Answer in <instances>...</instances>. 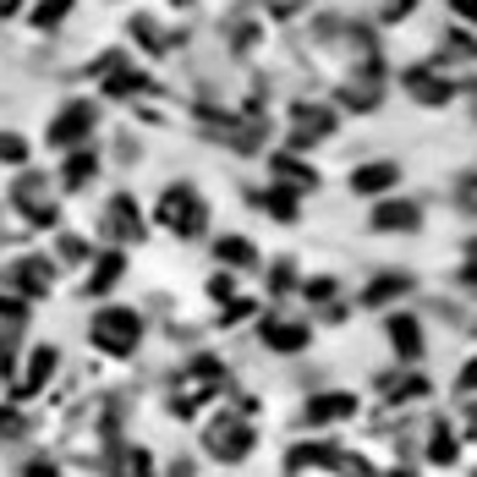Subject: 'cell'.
Listing matches in <instances>:
<instances>
[{
    "label": "cell",
    "mask_w": 477,
    "mask_h": 477,
    "mask_svg": "<svg viewBox=\"0 0 477 477\" xmlns=\"http://www.w3.org/2000/svg\"><path fill=\"white\" fill-rule=\"evenodd\" d=\"M88 340L99 346L105 357H132L138 340H143V318H138V307H121V302L99 307V313L88 318Z\"/></svg>",
    "instance_id": "obj_1"
},
{
    "label": "cell",
    "mask_w": 477,
    "mask_h": 477,
    "mask_svg": "<svg viewBox=\"0 0 477 477\" xmlns=\"http://www.w3.org/2000/svg\"><path fill=\"white\" fill-rule=\"evenodd\" d=\"M154 214H159V226H165V231H176L181 242L203 236V226H209V203L198 198V187H193V181H176V187H165V193H159V203H154Z\"/></svg>",
    "instance_id": "obj_2"
},
{
    "label": "cell",
    "mask_w": 477,
    "mask_h": 477,
    "mask_svg": "<svg viewBox=\"0 0 477 477\" xmlns=\"http://www.w3.org/2000/svg\"><path fill=\"white\" fill-rule=\"evenodd\" d=\"M93 132H99V105H93V99H67L55 110V121L44 126V143L72 154V148H88Z\"/></svg>",
    "instance_id": "obj_3"
},
{
    "label": "cell",
    "mask_w": 477,
    "mask_h": 477,
    "mask_svg": "<svg viewBox=\"0 0 477 477\" xmlns=\"http://www.w3.org/2000/svg\"><path fill=\"white\" fill-rule=\"evenodd\" d=\"M252 444H258V439H252V428L236 423V417H219V423H209V433H203V450H209L214 461H226V466L247 461Z\"/></svg>",
    "instance_id": "obj_4"
},
{
    "label": "cell",
    "mask_w": 477,
    "mask_h": 477,
    "mask_svg": "<svg viewBox=\"0 0 477 477\" xmlns=\"http://www.w3.org/2000/svg\"><path fill=\"white\" fill-rule=\"evenodd\" d=\"M0 285H12L17 297L39 302V297H50V285H55V269H50L44 258H12L6 269H0Z\"/></svg>",
    "instance_id": "obj_5"
},
{
    "label": "cell",
    "mask_w": 477,
    "mask_h": 477,
    "mask_svg": "<svg viewBox=\"0 0 477 477\" xmlns=\"http://www.w3.org/2000/svg\"><path fill=\"white\" fill-rule=\"evenodd\" d=\"M105 236H115L121 247H126V242H143V209H138L132 193H115V198L105 203Z\"/></svg>",
    "instance_id": "obj_6"
},
{
    "label": "cell",
    "mask_w": 477,
    "mask_h": 477,
    "mask_svg": "<svg viewBox=\"0 0 477 477\" xmlns=\"http://www.w3.org/2000/svg\"><path fill=\"white\" fill-rule=\"evenodd\" d=\"M258 340L269 346V352H285V357H291V352H307V346H313V330H307V324H297V318L269 313L264 324H258Z\"/></svg>",
    "instance_id": "obj_7"
},
{
    "label": "cell",
    "mask_w": 477,
    "mask_h": 477,
    "mask_svg": "<svg viewBox=\"0 0 477 477\" xmlns=\"http://www.w3.org/2000/svg\"><path fill=\"white\" fill-rule=\"evenodd\" d=\"M55 368H60V352H55V346H34V352H28V373L17 378L12 401H34V395H44V385L55 378Z\"/></svg>",
    "instance_id": "obj_8"
},
{
    "label": "cell",
    "mask_w": 477,
    "mask_h": 477,
    "mask_svg": "<svg viewBox=\"0 0 477 477\" xmlns=\"http://www.w3.org/2000/svg\"><path fill=\"white\" fill-rule=\"evenodd\" d=\"M395 181H401V165H395V159H368V165L352 171V193L378 198V193H395Z\"/></svg>",
    "instance_id": "obj_9"
},
{
    "label": "cell",
    "mask_w": 477,
    "mask_h": 477,
    "mask_svg": "<svg viewBox=\"0 0 477 477\" xmlns=\"http://www.w3.org/2000/svg\"><path fill=\"white\" fill-rule=\"evenodd\" d=\"M121 274H126V258H121V247H110V252H99L93 258V269H88V280H83V297H110L115 285H121Z\"/></svg>",
    "instance_id": "obj_10"
},
{
    "label": "cell",
    "mask_w": 477,
    "mask_h": 477,
    "mask_svg": "<svg viewBox=\"0 0 477 477\" xmlns=\"http://www.w3.org/2000/svg\"><path fill=\"white\" fill-rule=\"evenodd\" d=\"M352 411H357V395L330 390V395H313V401H307L302 423H307V428H330V423H340V417H352Z\"/></svg>",
    "instance_id": "obj_11"
},
{
    "label": "cell",
    "mask_w": 477,
    "mask_h": 477,
    "mask_svg": "<svg viewBox=\"0 0 477 477\" xmlns=\"http://www.w3.org/2000/svg\"><path fill=\"white\" fill-rule=\"evenodd\" d=\"M406 93H411L417 105H450V99H456V88L444 83V72H433V67H411V72H406Z\"/></svg>",
    "instance_id": "obj_12"
},
{
    "label": "cell",
    "mask_w": 477,
    "mask_h": 477,
    "mask_svg": "<svg viewBox=\"0 0 477 477\" xmlns=\"http://www.w3.org/2000/svg\"><path fill=\"white\" fill-rule=\"evenodd\" d=\"M390 352L401 357V362H417L423 357V324L411 313H395L390 318Z\"/></svg>",
    "instance_id": "obj_13"
},
{
    "label": "cell",
    "mask_w": 477,
    "mask_h": 477,
    "mask_svg": "<svg viewBox=\"0 0 477 477\" xmlns=\"http://www.w3.org/2000/svg\"><path fill=\"white\" fill-rule=\"evenodd\" d=\"M44 187H50L44 171H17V181H12V209H22L28 219H34V214L50 203V198H44Z\"/></svg>",
    "instance_id": "obj_14"
},
{
    "label": "cell",
    "mask_w": 477,
    "mask_h": 477,
    "mask_svg": "<svg viewBox=\"0 0 477 477\" xmlns=\"http://www.w3.org/2000/svg\"><path fill=\"white\" fill-rule=\"evenodd\" d=\"M291 126H297V143H318V138L335 132V110H324V105H297V110H291Z\"/></svg>",
    "instance_id": "obj_15"
},
{
    "label": "cell",
    "mask_w": 477,
    "mask_h": 477,
    "mask_svg": "<svg viewBox=\"0 0 477 477\" xmlns=\"http://www.w3.org/2000/svg\"><path fill=\"white\" fill-rule=\"evenodd\" d=\"M93 176H99V154H93V148H72L67 165H60V187H67V193H83Z\"/></svg>",
    "instance_id": "obj_16"
},
{
    "label": "cell",
    "mask_w": 477,
    "mask_h": 477,
    "mask_svg": "<svg viewBox=\"0 0 477 477\" xmlns=\"http://www.w3.org/2000/svg\"><path fill=\"white\" fill-rule=\"evenodd\" d=\"M423 209L417 203H378L373 209V231H417Z\"/></svg>",
    "instance_id": "obj_17"
},
{
    "label": "cell",
    "mask_w": 477,
    "mask_h": 477,
    "mask_svg": "<svg viewBox=\"0 0 477 477\" xmlns=\"http://www.w3.org/2000/svg\"><path fill=\"white\" fill-rule=\"evenodd\" d=\"M214 258L231 264V269H252V264H258V247H252L247 236H219L214 242Z\"/></svg>",
    "instance_id": "obj_18"
},
{
    "label": "cell",
    "mask_w": 477,
    "mask_h": 477,
    "mask_svg": "<svg viewBox=\"0 0 477 477\" xmlns=\"http://www.w3.org/2000/svg\"><path fill=\"white\" fill-rule=\"evenodd\" d=\"M406 291H411V274H378L368 291H362V307H385V302H395Z\"/></svg>",
    "instance_id": "obj_19"
},
{
    "label": "cell",
    "mask_w": 477,
    "mask_h": 477,
    "mask_svg": "<svg viewBox=\"0 0 477 477\" xmlns=\"http://www.w3.org/2000/svg\"><path fill=\"white\" fill-rule=\"evenodd\" d=\"M72 6H77V0H39V6L28 12V22H34L39 34H50V28H60V22L72 17Z\"/></svg>",
    "instance_id": "obj_20"
},
{
    "label": "cell",
    "mask_w": 477,
    "mask_h": 477,
    "mask_svg": "<svg viewBox=\"0 0 477 477\" xmlns=\"http://www.w3.org/2000/svg\"><path fill=\"white\" fill-rule=\"evenodd\" d=\"M258 203L280 219V226H291L297 219V187H269V193H258Z\"/></svg>",
    "instance_id": "obj_21"
},
{
    "label": "cell",
    "mask_w": 477,
    "mask_h": 477,
    "mask_svg": "<svg viewBox=\"0 0 477 477\" xmlns=\"http://www.w3.org/2000/svg\"><path fill=\"white\" fill-rule=\"evenodd\" d=\"M269 165H274V176H280V181H291V187H318V176H313V165H302V159H297V154H274V159H269Z\"/></svg>",
    "instance_id": "obj_22"
},
{
    "label": "cell",
    "mask_w": 477,
    "mask_h": 477,
    "mask_svg": "<svg viewBox=\"0 0 477 477\" xmlns=\"http://www.w3.org/2000/svg\"><path fill=\"white\" fill-rule=\"evenodd\" d=\"M28 138L22 132H12V126H0V165H12V171H28Z\"/></svg>",
    "instance_id": "obj_23"
},
{
    "label": "cell",
    "mask_w": 477,
    "mask_h": 477,
    "mask_svg": "<svg viewBox=\"0 0 477 477\" xmlns=\"http://www.w3.org/2000/svg\"><path fill=\"white\" fill-rule=\"evenodd\" d=\"M472 55H477V39L466 34V28H450L444 44H439V60H472Z\"/></svg>",
    "instance_id": "obj_24"
},
{
    "label": "cell",
    "mask_w": 477,
    "mask_h": 477,
    "mask_svg": "<svg viewBox=\"0 0 477 477\" xmlns=\"http://www.w3.org/2000/svg\"><path fill=\"white\" fill-rule=\"evenodd\" d=\"M132 34H138V44H143L148 55L165 50V34H159V22H154V17H132Z\"/></svg>",
    "instance_id": "obj_25"
},
{
    "label": "cell",
    "mask_w": 477,
    "mask_h": 477,
    "mask_svg": "<svg viewBox=\"0 0 477 477\" xmlns=\"http://www.w3.org/2000/svg\"><path fill=\"white\" fill-rule=\"evenodd\" d=\"M28 433V417L17 406H0V444H12V439H22Z\"/></svg>",
    "instance_id": "obj_26"
},
{
    "label": "cell",
    "mask_w": 477,
    "mask_h": 477,
    "mask_svg": "<svg viewBox=\"0 0 477 477\" xmlns=\"http://www.w3.org/2000/svg\"><path fill=\"white\" fill-rule=\"evenodd\" d=\"M55 252H60V264H93V258H88V242H83V236H72V231L55 242Z\"/></svg>",
    "instance_id": "obj_27"
},
{
    "label": "cell",
    "mask_w": 477,
    "mask_h": 477,
    "mask_svg": "<svg viewBox=\"0 0 477 477\" xmlns=\"http://www.w3.org/2000/svg\"><path fill=\"white\" fill-rule=\"evenodd\" d=\"M0 378H6V390H17V340L0 335Z\"/></svg>",
    "instance_id": "obj_28"
},
{
    "label": "cell",
    "mask_w": 477,
    "mask_h": 477,
    "mask_svg": "<svg viewBox=\"0 0 477 477\" xmlns=\"http://www.w3.org/2000/svg\"><path fill=\"white\" fill-rule=\"evenodd\" d=\"M428 456H433V461H456V439H450V428H433Z\"/></svg>",
    "instance_id": "obj_29"
},
{
    "label": "cell",
    "mask_w": 477,
    "mask_h": 477,
    "mask_svg": "<svg viewBox=\"0 0 477 477\" xmlns=\"http://www.w3.org/2000/svg\"><path fill=\"white\" fill-rule=\"evenodd\" d=\"M22 477H60V466H55L50 456H34V461L22 466Z\"/></svg>",
    "instance_id": "obj_30"
},
{
    "label": "cell",
    "mask_w": 477,
    "mask_h": 477,
    "mask_svg": "<svg viewBox=\"0 0 477 477\" xmlns=\"http://www.w3.org/2000/svg\"><path fill=\"white\" fill-rule=\"evenodd\" d=\"M411 6H417V0H385V22H406Z\"/></svg>",
    "instance_id": "obj_31"
},
{
    "label": "cell",
    "mask_w": 477,
    "mask_h": 477,
    "mask_svg": "<svg viewBox=\"0 0 477 477\" xmlns=\"http://www.w3.org/2000/svg\"><path fill=\"white\" fill-rule=\"evenodd\" d=\"M456 390H461V395H477V357H472V362L461 368V378H456Z\"/></svg>",
    "instance_id": "obj_32"
},
{
    "label": "cell",
    "mask_w": 477,
    "mask_h": 477,
    "mask_svg": "<svg viewBox=\"0 0 477 477\" xmlns=\"http://www.w3.org/2000/svg\"><path fill=\"white\" fill-rule=\"evenodd\" d=\"M450 12H456L461 22H472V28H477V0H450Z\"/></svg>",
    "instance_id": "obj_33"
},
{
    "label": "cell",
    "mask_w": 477,
    "mask_h": 477,
    "mask_svg": "<svg viewBox=\"0 0 477 477\" xmlns=\"http://www.w3.org/2000/svg\"><path fill=\"white\" fill-rule=\"evenodd\" d=\"M231 291H236L231 274H214V280H209V297H214V302H219V297H231Z\"/></svg>",
    "instance_id": "obj_34"
},
{
    "label": "cell",
    "mask_w": 477,
    "mask_h": 477,
    "mask_svg": "<svg viewBox=\"0 0 477 477\" xmlns=\"http://www.w3.org/2000/svg\"><path fill=\"white\" fill-rule=\"evenodd\" d=\"M307 297H313V302H324V297H335V280H307Z\"/></svg>",
    "instance_id": "obj_35"
},
{
    "label": "cell",
    "mask_w": 477,
    "mask_h": 477,
    "mask_svg": "<svg viewBox=\"0 0 477 477\" xmlns=\"http://www.w3.org/2000/svg\"><path fill=\"white\" fill-rule=\"evenodd\" d=\"M22 12V0H0V22H6V17H17Z\"/></svg>",
    "instance_id": "obj_36"
},
{
    "label": "cell",
    "mask_w": 477,
    "mask_h": 477,
    "mask_svg": "<svg viewBox=\"0 0 477 477\" xmlns=\"http://www.w3.org/2000/svg\"><path fill=\"white\" fill-rule=\"evenodd\" d=\"M171 6H193V0H171Z\"/></svg>",
    "instance_id": "obj_37"
},
{
    "label": "cell",
    "mask_w": 477,
    "mask_h": 477,
    "mask_svg": "<svg viewBox=\"0 0 477 477\" xmlns=\"http://www.w3.org/2000/svg\"><path fill=\"white\" fill-rule=\"evenodd\" d=\"M390 477H411V472H390Z\"/></svg>",
    "instance_id": "obj_38"
}]
</instances>
